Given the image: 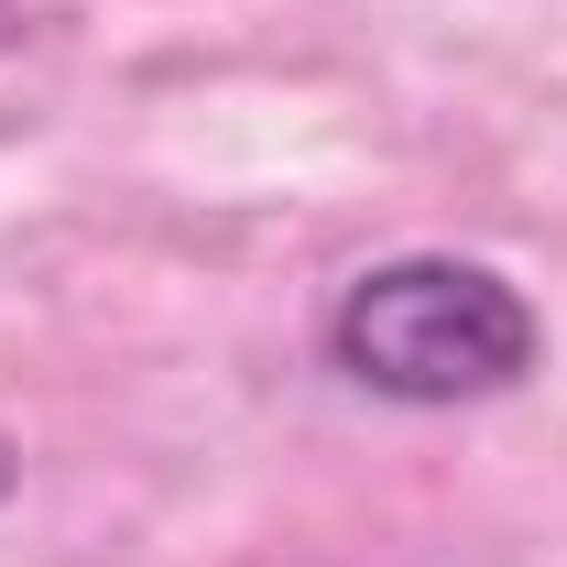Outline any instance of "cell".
I'll return each mask as SVG.
<instances>
[{
    "instance_id": "obj_2",
    "label": "cell",
    "mask_w": 567,
    "mask_h": 567,
    "mask_svg": "<svg viewBox=\"0 0 567 567\" xmlns=\"http://www.w3.org/2000/svg\"><path fill=\"white\" fill-rule=\"evenodd\" d=\"M22 492V447H11V436H0V502Z\"/></svg>"
},
{
    "instance_id": "obj_1",
    "label": "cell",
    "mask_w": 567,
    "mask_h": 567,
    "mask_svg": "<svg viewBox=\"0 0 567 567\" xmlns=\"http://www.w3.org/2000/svg\"><path fill=\"white\" fill-rule=\"evenodd\" d=\"M328 360L350 371L360 393L382 404H492L513 393L535 360H546V317L524 306V284H502L492 262H458V251H393L371 274L339 284L328 306Z\"/></svg>"
}]
</instances>
